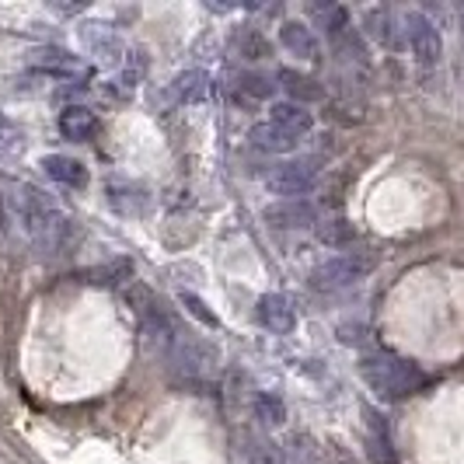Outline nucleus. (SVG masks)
Instances as JSON below:
<instances>
[{
    "mask_svg": "<svg viewBox=\"0 0 464 464\" xmlns=\"http://www.w3.org/2000/svg\"><path fill=\"white\" fill-rule=\"evenodd\" d=\"M203 88H207V73L203 70H186V73H179L168 84V98H175V102H196L203 94Z\"/></svg>",
    "mask_w": 464,
    "mask_h": 464,
    "instance_id": "17",
    "label": "nucleus"
},
{
    "mask_svg": "<svg viewBox=\"0 0 464 464\" xmlns=\"http://www.w3.org/2000/svg\"><path fill=\"white\" fill-rule=\"evenodd\" d=\"M377 269V252L371 248H353V252H339V256L325 258L311 269V286L318 294H339L353 283L367 279Z\"/></svg>",
    "mask_w": 464,
    "mask_h": 464,
    "instance_id": "3",
    "label": "nucleus"
},
{
    "mask_svg": "<svg viewBox=\"0 0 464 464\" xmlns=\"http://www.w3.org/2000/svg\"><path fill=\"white\" fill-rule=\"evenodd\" d=\"M245 464H283V450L269 437H248Z\"/></svg>",
    "mask_w": 464,
    "mask_h": 464,
    "instance_id": "18",
    "label": "nucleus"
},
{
    "mask_svg": "<svg viewBox=\"0 0 464 464\" xmlns=\"http://www.w3.org/2000/svg\"><path fill=\"white\" fill-rule=\"evenodd\" d=\"M405 35H409V49H412L419 67H437L440 63V32H437V24L430 22L426 14H419V11L405 14Z\"/></svg>",
    "mask_w": 464,
    "mask_h": 464,
    "instance_id": "7",
    "label": "nucleus"
},
{
    "mask_svg": "<svg viewBox=\"0 0 464 464\" xmlns=\"http://www.w3.org/2000/svg\"><path fill=\"white\" fill-rule=\"evenodd\" d=\"M276 81L286 88V94L297 102V105H307V102H322L325 98V88L314 81V77H304L297 70H279Z\"/></svg>",
    "mask_w": 464,
    "mask_h": 464,
    "instance_id": "14",
    "label": "nucleus"
},
{
    "mask_svg": "<svg viewBox=\"0 0 464 464\" xmlns=\"http://www.w3.org/2000/svg\"><path fill=\"white\" fill-rule=\"evenodd\" d=\"M241 88L252 92L256 98H269V94H273V81L262 77V73H245V77H241Z\"/></svg>",
    "mask_w": 464,
    "mask_h": 464,
    "instance_id": "24",
    "label": "nucleus"
},
{
    "mask_svg": "<svg viewBox=\"0 0 464 464\" xmlns=\"http://www.w3.org/2000/svg\"><path fill=\"white\" fill-rule=\"evenodd\" d=\"M43 56V63L46 67H56V70H77L81 67V60L77 56H70V53H63V49H46V53H39Z\"/></svg>",
    "mask_w": 464,
    "mask_h": 464,
    "instance_id": "23",
    "label": "nucleus"
},
{
    "mask_svg": "<svg viewBox=\"0 0 464 464\" xmlns=\"http://www.w3.org/2000/svg\"><path fill=\"white\" fill-rule=\"evenodd\" d=\"M266 220L273 227H307V224H314V207L304 199H290V203L266 209Z\"/></svg>",
    "mask_w": 464,
    "mask_h": 464,
    "instance_id": "13",
    "label": "nucleus"
},
{
    "mask_svg": "<svg viewBox=\"0 0 464 464\" xmlns=\"http://www.w3.org/2000/svg\"><path fill=\"white\" fill-rule=\"evenodd\" d=\"M252 143H256L258 150H269V154H286V150L297 147V140L286 137V133L276 130L273 122H258V126H252Z\"/></svg>",
    "mask_w": 464,
    "mask_h": 464,
    "instance_id": "16",
    "label": "nucleus"
},
{
    "mask_svg": "<svg viewBox=\"0 0 464 464\" xmlns=\"http://www.w3.org/2000/svg\"><path fill=\"white\" fill-rule=\"evenodd\" d=\"M256 314H258V325L266 328V332H276V335H286V332H294V325H297V307H294V301L286 294H266L258 301Z\"/></svg>",
    "mask_w": 464,
    "mask_h": 464,
    "instance_id": "8",
    "label": "nucleus"
},
{
    "mask_svg": "<svg viewBox=\"0 0 464 464\" xmlns=\"http://www.w3.org/2000/svg\"><path fill=\"white\" fill-rule=\"evenodd\" d=\"M130 304H133V311H137L143 339H147L150 346L171 353V346H175L179 335H182V328L175 325V318L164 311V304L158 301L147 286H133V290H130Z\"/></svg>",
    "mask_w": 464,
    "mask_h": 464,
    "instance_id": "5",
    "label": "nucleus"
},
{
    "mask_svg": "<svg viewBox=\"0 0 464 464\" xmlns=\"http://www.w3.org/2000/svg\"><path fill=\"white\" fill-rule=\"evenodd\" d=\"M168 360H171L175 373L188 384H209L220 371V349L207 339H199V335H186V332L171 346Z\"/></svg>",
    "mask_w": 464,
    "mask_h": 464,
    "instance_id": "4",
    "label": "nucleus"
},
{
    "mask_svg": "<svg viewBox=\"0 0 464 464\" xmlns=\"http://www.w3.org/2000/svg\"><path fill=\"white\" fill-rule=\"evenodd\" d=\"M18 213H22L24 234L35 248L43 252H56L63 245V234H67V217L56 209V203L49 199L43 188L24 186L22 199H18Z\"/></svg>",
    "mask_w": 464,
    "mask_h": 464,
    "instance_id": "2",
    "label": "nucleus"
},
{
    "mask_svg": "<svg viewBox=\"0 0 464 464\" xmlns=\"http://www.w3.org/2000/svg\"><path fill=\"white\" fill-rule=\"evenodd\" d=\"M318 237L325 241L328 248H346L349 241L356 237V227L343 220V217H335V220H325V224H318Z\"/></svg>",
    "mask_w": 464,
    "mask_h": 464,
    "instance_id": "19",
    "label": "nucleus"
},
{
    "mask_svg": "<svg viewBox=\"0 0 464 464\" xmlns=\"http://www.w3.org/2000/svg\"><path fill=\"white\" fill-rule=\"evenodd\" d=\"M318 161H311V158H304V161H283L276 164L273 171H269V188L276 192V196H286V199H301L304 192H311V186L318 182Z\"/></svg>",
    "mask_w": 464,
    "mask_h": 464,
    "instance_id": "6",
    "label": "nucleus"
},
{
    "mask_svg": "<svg viewBox=\"0 0 464 464\" xmlns=\"http://www.w3.org/2000/svg\"><path fill=\"white\" fill-rule=\"evenodd\" d=\"M60 133L73 140V143H84V140H92L98 133V116L84 105H67L60 112Z\"/></svg>",
    "mask_w": 464,
    "mask_h": 464,
    "instance_id": "11",
    "label": "nucleus"
},
{
    "mask_svg": "<svg viewBox=\"0 0 464 464\" xmlns=\"http://www.w3.org/2000/svg\"><path fill=\"white\" fill-rule=\"evenodd\" d=\"M360 377L367 381V388H371L373 395L388 398V401L416 395L419 388L426 384V373L419 371L412 360L395 356V353L363 356V360H360Z\"/></svg>",
    "mask_w": 464,
    "mask_h": 464,
    "instance_id": "1",
    "label": "nucleus"
},
{
    "mask_svg": "<svg viewBox=\"0 0 464 464\" xmlns=\"http://www.w3.org/2000/svg\"><path fill=\"white\" fill-rule=\"evenodd\" d=\"M179 301L186 304V307H188V314H196V318H199L203 325H209V328H217V325H220V322H217V314H213V311H209L207 304L199 301L196 294H188V290H182V294H179Z\"/></svg>",
    "mask_w": 464,
    "mask_h": 464,
    "instance_id": "22",
    "label": "nucleus"
},
{
    "mask_svg": "<svg viewBox=\"0 0 464 464\" xmlns=\"http://www.w3.org/2000/svg\"><path fill=\"white\" fill-rule=\"evenodd\" d=\"M237 49H241V56H245V60H262V56L269 53V43L258 35L256 28H248V32H241V35H237Z\"/></svg>",
    "mask_w": 464,
    "mask_h": 464,
    "instance_id": "21",
    "label": "nucleus"
},
{
    "mask_svg": "<svg viewBox=\"0 0 464 464\" xmlns=\"http://www.w3.org/2000/svg\"><path fill=\"white\" fill-rule=\"evenodd\" d=\"M363 24H367V32H371V35L377 39V43H381V46L401 49V35H398L395 14H392L388 7H373V11H367Z\"/></svg>",
    "mask_w": 464,
    "mask_h": 464,
    "instance_id": "15",
    "label": "nucleus"
},
{
    "mask_svg": "<svg viewBox=\"0 0 464 464\" xmlns=\"http://www.w3.org/2000/svg\"><path fill=\"white\" fill-rule=\"evenodd\" d=\"M279 43L286 53H294V56H301V60H322V43H318V35L311 32V24L297 22V18H290V22L279 24Z\"/></svg>",
    "mask_w": 464,
    "mask_h": 464,
    "instance_id": "9",
    "label": "nucleus"
},
{
    "mask_svg": "<svg viewBox=\"0 0 464 464\" xmlns=\"http://www.w3.org/2000/svg\"><path fill=\"white\" fill-rule=\"evenodd\" d=\"M252 412H256V419H262L266 426H279L283 419H286V405L279 401L276 395H256V401H252Z\"/></svg>",
    "mask_w": 464,
    "mask_h": 464,
    "instance_id": "20",
    "label": "nucleus"
},
{
    "mask_svg": "<svg viewBox=\"0 0 464 464\" xmlns=\"http://www.w3.org/2000/svg\"><path fill=\"white\" fill-rule=\"evenodd\" d=\"M43 171H46L53 182H63L70 188L88 186V168L81 161H73V158H67V154H49V158H43Z\"/></svg>",
    "mask_w": 464,
    "mask_h": 464,
    "instance_id": "12",
    "label": "nucleus"
},
{
    "mask_svg": "<svg viewBox=\"0 0 464 464\" xmlns=\"http://www.w3.org/2000/svg\"><path fill=\"white\" fill-rule=\"evenodd\" d=\"M269 122L283 130L286 137H304L314 130V112H307V105H297V102H276L269 109Z\"/></svg>",
    "mask_w": 464,
    "mask_h": 464,
    "instance_id": "10",
    "label": "nucleus"
}]
</instances>
